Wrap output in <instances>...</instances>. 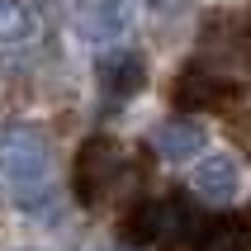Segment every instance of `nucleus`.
Listing matches in <instances>:
<instances>
[{
	"instance_id": "7",
	"label": "nucleus",
	"mask_w": 251,
	"mask_h": 251,
	"mask_svg": "<svg viewBox=\"0 0 251 251\" xmlns=\"http://www.w3.org/2000/svg\"><path fill=\"white\" fill-rule=\"evenodd\" d=\"M152 147L161 161H190L195 152H204V128L185 124V119H166V124L152 133Z\"/></svg>"
},
{
	"instance_id": "5",
	"label": "nucleus",
	"mask_w": 251,
	"mask_h": 251,
	"mask_svg": "<svg viewBox=\"0 0 251 251\" xmlns=\"http://www.w3.org/2000/svg\"><path fill=\"white\" fill-rule=\"evenodd\" d=\"M95 85H100V95L114 100V104L133 100L142 85H147V57L133 52V48H109V52H100Z\"/></svg>"
},
{
	"instance_id": "10",
	"label": "nucleus",
	"mask_w": 251,
	"mask_h": 251,
	"mask_svg": "<svg viewBox=\"0 0 251 251\" xmlns=\"http://www.w3.org/2000/svg\"><path fill=\"white\" fill-rule=\"evenodd\" d=\"M147 5H156V10H176L180 0H147Z\"/></svg>"
},
{
	"instance_id": "9",
	"label": "nucleus",
	"mask_w": 251,
	"mask_h": 251,
	"mask_svg": "<svg viewBox=\"0 0 251 251\" xmlns=\"http://www.w3.org/2000/svg\"><path fill=\"white\" fill-rule=\"evenodd\" d=\"M33 38V10L28 0H0V43L14 48V43Z\"/></svg>"
},
{
	"instance_id": "2",
	"label": "nucleus",
	"mask_w": 251,
	"mask_h": 251,
	"mask_svg": "<svg viewBox=\"0 0 251 251\" xmlns=\"http://www.w3.org/2000/svg\"><path fill=\"white\" fill-rule=\"evenodd\" d=\"M195 213L185 199H156V204H142L128 223V237L133 242H147V247H176L195 232Z\"/></svg>"
},
{
	"instance_id": "3",
	"label": "nucleus",
	"mask_w": 251,
	"mask_h": 251,
	"mask_svg": "<svg viewBox=\"0 0 251 251\" xmlns=\"http://www.w3.org/2000/svg\"><path fill=\"white\" fill-rule=\"evenodd\" d=\"M119 176H124V152L109 138H95L81 147V156H76V195H81V204H100L119 185Z\"/></svg>"
},
{
	"instance_id": "8",
	"label": "nucleus",
	"mask_w": 251,
	"mask_h": 251,
	"mask_svg": "<svg viewBox=\"0 0 251 251\" xmlns=\"http://www.w3.org/2000/svg\"><path fill=\"white\" fill-rule=\"evenodd\" d=\"M251 247V218H223L199 232V251H247Z\"/></svg>"
},
{
	"instance_id": "6",
	"label": "nucleus",
	"mask_w": 251,
	"mask_h": 251,
	"mask_svg": "<svg viewBox=\"0 0 251 251\" xmlns=\"http://www.w3.org/2000/svg\"><path fill=\"white\" fill-rule=\"evenodd\" d=\"M190 190L199 199H209V204H227V199L237 195V166L227 156H204L190 171Z\"/></svg>"
},
{
	"instance_id": "1",
	"label": "nucleus",
	"mask_w": 251,
	"mask_h": 251,
	"mask_svg": "<svg viewBox=\"0 0 251 251\" xmlns=\"http://www.w3.org/2000/svg\"><path fill=\"white\" fill-rule=\"evenodd\" d=\"M0 171H5L19 190L48 185V176H52V142H48V133H43L38 124L0 128Z\"/></svg>"
},
{
	"instance_id": "4",
	"label": "nucleus",
	"mask_w": 251,
	"mask_h": 251,
	"mask_svg": "<svg viewBox=\"0 0 251 251\" xmlns=\"http://www.w3.org/2000/svg\"><path fill=\"white\" fill-rule=\"evenodd\" d=\"M128 24H133V5L128 0H71V28L85 43L109 48V43H119L128 33Z\"/></svg>"
}]
</instances>
